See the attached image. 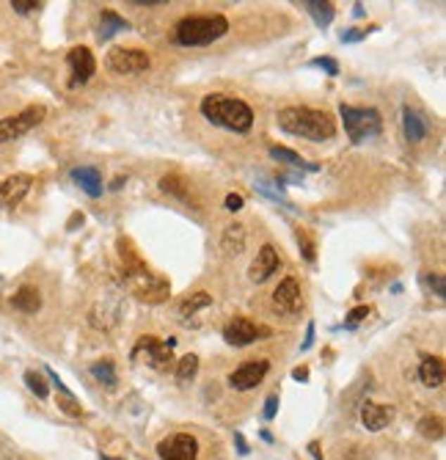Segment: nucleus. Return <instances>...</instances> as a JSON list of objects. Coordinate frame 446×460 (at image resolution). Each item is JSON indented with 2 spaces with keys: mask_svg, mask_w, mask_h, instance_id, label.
Wrapping results in <instances>:
<instances>
[{
  "mask_svg": "<svg viewBox=\"0 0 446 460\" xmlns=\"http://www.w3.org/2000/svg\"><path fill=\"white\" fill-rule=\"evenodd\" d=\"M201 113L215 127L231 132H248L254 127V110L248 102L226 94H207L201 99Z\"/></svg>",
  "mask_w": 446,
  "mask_h": 460,
  "instance_id": "obj_3",
  "label": "nucleus"
},
{
  "mask_svg": "<svg viewBox=\"0 0 446 460\" xmlns=\"http://www.w3.org/2000/svg\"><path fill=\"white\" fill-rule=\"evenodd\" d=\"M39 6H42L39 0H11V8H14L17 14H31Z\"/></svg>",
  "mask_w": 446,
  "mask_h": 460,
  "instance_id": "obj_32",
  "label": "nucleus"
},
{
  "mask_svg": "<svg viewBox=\"0 0 446 460\" xmlns=\"http://www.w3.org/2000/svg\"><path fill=\"white\" fill-rule=\"evenodd\" d=\"M367 314H369V309H367V306H358V309H352L350 317L345 320V326H348V328H355V326H358L364 317H367Z\"/></svg>",
  "mask_w": 446,
  "mask_h": 460,
  "instance_id": "obj_35",
  "label": "nucleus"
},
{
  "mask_svg": "<svg viewBox=\"0 0 446 460\" xmlns=\"http://www.w3.org/2000/svg\"><path fill=\"white\" fill-rule=\"evenodd\" d=\"M273 306L281 312V314H298L303 309V293H300V281L287 276L279 290L273 293Z\"/></svg>",
  "mask_w": 446,
  "mask_h": 460,
  "instance_id": "obj_13",
  "label": "nucleus"
},
{
  "mask_svg": "<svg viewBox=\"0 0 446 460\" xmlns=\"http://www.w3.org/2000/svg\"><path fill=\"white\" fill-rule=\"evenodd\" d=\"M267 336H270V331L256 326L254 320H248V317H234L223 328V339L231 347H246V345H254L256 339H267Z\"/></svg>",
  "mask_w": 446,
  "mask_h": 460,
  "instance_id": "obj_9",
  "label": "nucleus"
},
{
  "mask_svg": "<svg viewBox=\"0 0 446 460\" xmlns=\"http://www.w3.org/2000/svg\"><path fill=\"white\" fill-rule=\"evenodd\" d=\"M292 378H295V381H306V378H309V369H306V366H298V369L292 372Z\"/></svg>",
  "mask_w": 446,
  "mask_h": 460,
  "instance_id": "obj_43",
  "label": "nucleus"
},
{
  "mask_svg": "<svg viewBox=\"0 0 446 460\" xmlns=\"http://www.w3.org/2000/svg\"><path fill=\"white\" fill-rule=\"evenodd\" d=\"M309 452H312V455L319 460V444H309Z\"/></svg>",
  "mask_w": 446,
  "mask_h": 460,
  "instance_id": "obj_45",
  "label": "nucleus"
},
{
  "mask_svg": "<svg viewBox=\"0 0 446 460\" xmlns=\"http://www.w3.org/2000/svg\"><path fill=\"white\" fill-rule=\"evenodd\" d=\"M419 433H421L427 441L444 438V419H441V416H421V419H419Z\"/></svg>",
  "mask_w": 446,
  "mask_h": 460,
  "instance_id": "obj_27",
  "label": "nucleus"
},
{
  "mask_svg": "<svg viewBox=\"0 0 446 460\" xmlns=\"http://www.w3.org/2000/svg\"><path fill=\"white\" fill-rule=\"evenodd\" d=\"M105 66L110 72H116V75H141V72H146L152 66V61L138 47H113L105 56Z\"/></svg>",
  "mask_w": 446,
  "mask_h": 460,
  "instance_id": "obj_6",
  "label": "nucleus"
},
{
  "mask_svg": "<svg viewBox=\"0 0 446 460\" xmlns=\"http://www.w3.org/2000/svg\"><path fill=\"white\" fill-rule=\"evenodd\" d=\"M44 113H47V110H44L42 105H31V108H25V110L17 113V116L0 119V143L17 141V138H23L25 132H31L36 124H42Z\"/></svg>",
  "mask_w": 446,
  "mask_h": 460,
  "instance_id": "obj_7",
  "label": "nucleus"
},
{
  "mask_svg": "<svg viewBox=\"0 0 446 460\" xmlns=\"http://www.w3.org/2000/svg\"><path fill=\"white\" fill-rule=\"evenodd\" d=\"M33 188L31 174H14L0 182V207H17Z\"/></svg>",
  "mask_w": 446,
  "mask_h": 460,
  "instance_id": "obj_14",
  "label": "nucleus"
},
{
  "mask_svg": "<svg viewBox=\"0 0 446 460\" xmlns=\"http://www.w3.org/2000/svg\"><path fill=\"white\" fill-rule=\"evenodd\" d=\"M91 375H94L105 389H116V369H113V364L108 362V359L91 364Z\"/></svg>",
  "mask_w": 446,
  "mask_h": 460,
  "instance_id": "obj_28",
  "label": "nucleus"
},
{
  "mask_svg": "<svg viewBox=\"0 0 446 460\" xmlns=\"http://www.w3.org/2000/svg\"><path fill=\"white\" fill-rule=\"evenodd\" d=\"M102 460H116V458H102Z\"/></svg>",
  "mask_w": 446,
  "mask_h": 460,
  "instance_id": "obj_46",
  "label": "nucleus"
},
{
  "mask_svg": "<svg viewBox=\"0 0 446 460\" xmlns=\"http://www.w3.org/2000/svg\"><path fill=\"white\" fill-rule=\"evenodd\" d=\"M276 411H279V397H267V402H265V419L270 422V419H276Z\"/></svg>",
  "mask_w": 446,
  "mask_h": 460,
  "instance_id": "obj_36",
  "label": "nucleus"
},
{
  "mask_svg": "<svg viewBox=\"0 0 446 460\" xmlns=\"http://www.w3.org/2000/svg\"><path fill=\"white\" fill-rule=\"evenodd\" d=\"M198 372V356H182L179 359V366H177V378L179 381H191L193 375Z\"/></svg>",
  "mask_w": 446,
  "mask_h": 460,
  "instance_id": "obj_30",
  "label": "nucleus"
},
{
  "mask_svg": "<svg viewBox=\"0 0 446 460\" xmlns=\"http://www.w3.org/2000/svg\"><path fill=\"white\" fill-rule=\"evenodd\" d=\"M119 257H122V279L127 281L129 293L138 300L163 303L168 298V281L149 270V264L138 257L129 240H119Z\"/></svg>",
  "mask_w": 446,
  "mask_h": 460,
  "instance_id": "obj_1",
  "label": "nucleus"
},
{
  "mask_svg": "<svg viewBox=\"0 0 446 460\" xmlns=\"http://www.w3.org/2000/svg\"><path fill=\"white\" fill-rule=\"evenodd\" d=\"M160 460H196L198 458V441L191 433H174L158 444Z\"/></svg>",
  "mask_w": 446,
  "mask_h": 460,
  "instance_id": "obj_10",
  "label": "nucleus"
},
{
  "mask_svg": "<svg viewBox=\"0 0 446 460\" xmlns=\"http://www.w3.org/2000/svg\"><path fill=\"white\" fill-rule=\"evenodd\" d=\"M25 386H28V389H31V392L39 397V400H47V397H50V389H47V383H44V381H42V375H39V372H33V369H28V372H25Z\"/></svg>",
  "mask_w": 446,
  "mask_h": 460,
  "instance_id": "obj_29",
  "label": "nucleus"
},
{
  "mask_svg": "<svg viewBox=\"0 0 446 460\" xmlns=\"http://www.w3.org/2000/svg\"><path fill=\"white\" fill-rule=\"evenodd\" d=\"M270 155L276 158V160H281V163L292 165V168H306V171H317V165L314 163H306L298 152H292L287 146H270Z\"/></svg>",
  "mask_w": 446,
  "mask_h": 460,
  "instance_id": "obj_25",
  "label": "nucleus"
},
{
  "mask_svg": "<svg viewBox=\"0 0 446 460\" xmlns=\"http://www.w3.org/2000/svg\"><path fill=\"white\" fill-rule=\"evenodd\" d=\"M298 243H300L303 260H306V262H314V257H317V254H314V243L309 240V234H306V231H298Z\"/></svg>",
  "mask_w": 446,
  "mask_h": 460,
  "instance_id": "obj_31",
  "label": "nucleus"
},
{
  "mask_svg": "<svg viewBox=\"0 0 446 460\" xmlns=\"http://www.w3.org/2000/svg\"><path fill=\"white\" fill-rule=\"evenodd\" d=\"M427 281H430V287H433V290H435V295H438V298H444V295H446L444 276H438V273H435V276H430V279H427Z\"/></svg>",
  "mask_w": 446,
  "mask_h": 460,
  "instance_id": "obj_37",
  "label": "nucleus"
},
{
  "mask_svg": "<svg viewBox=\"0 0 446 460\" xmlns=\"http://www.w3.org/2000/svg\"><path fill=\"white\" fill-rule=\"evenodd\" d=\"M160 191L168 193V196H177L179 201H191V193H188V182L179 177V174H168L160 179Z\"/></svg>",
  "mask_w": 446,
  "mask_h": 460,
  "instance_id": "obj_24",
  "label": "nucleus"
},
{
  "mask_svg": "<svg viewBox=\"0 0 446 460\" xmlns=\"http://www.w3.org/2000/svg\"><path fill=\"white\" fill-rule=\"evenodd\" d=\"M229 31V20L223 14H193L177 23V41L182 47H207Z\"/></svg>",
  "mask_w": 446,
  "mask_h": 460,
  "instance_id": "obj_4",
  "label": "nucleus"
},
{
  "mask_svg": "<svg viewBox=\"0 0 446 460\" xmlns=\"http://www.w3.org/2000/svg\"><path fill=\"white\" fill-rule=\"evenodd\" d=\"M127 28H129V23L125 20V17H119L116 11H102L96 36H99V41H108L110 36H116L119 31H127Z\"/></svg>",
  "mask_w": 446,
  "mask_h": 460,
  "instance_id": "obj_21",
  "label": "nucleus"
},
{
  "mask_svg": "<svg viewBox=\"0 0 446 460\" xmlns=\"http://www.w3.org/2000/svg\"><path fill=\"white\" fill-rule=\"evenodd\" d=\"M72 182L80 185V191H86L91 198L102 196V174L94 165H80V168H72Z\"/></svg>",
  "mask_w": 446,
  "mask_h": 460,
  "instance_id": "obj_17",
  "label": "nucleus"
},
{
  "mask_svg": "<svg viewBox=\"0 0 446 460\" xmlns=\"http://www.w3.org/2000/svg\"><path fill=\"white\" fill-rule=\"evenodd\" d=\"M58 405L64 408L69 416H80V414H83V411H80V405H75V397H72V395H61Z\"/></svg>",
  "mask_w": 446,
  "mask_h": 460,
  "instance_id": "obj_34",
  "label": "nucleus"
},
{
  "mask_svg": "<svg viewBox=\"0 0 446 460\" xmlns=\"http://www.w3.org/2000/svg\"><path fill=\"white\" fill-rule=\"evenodd\" d=\"M312 66H319V69H325L331 77H333V75H339V64H336L333 58H328V56H322V58H314V61H312Z\"/></svg>",
  "mask_w": 446,
  "mask_h": 460,
  "instance_id": "obj_33",
  "label": "nucleus"
},
{
  "mask_svg": "<svg viewBox=\"0 0 446 460\" xmlns=\"http://www.w3.org/2000/svg\"><path fill=\"white\" fill-rule=\"evenodd\" d=\"M372 31V28H367V31H348V33H342V41H358V39H364L367 33Z\"/></svg>",
  "mask_w": 446,
  "mask_h": 460,
  "instance_id": "obj_39",
  "label": "nucleus"
},
{
  "mask_svg": "<svg viewBox=\"0 0 446 460\" xmlns=\"http://www.w3.org/2000/svg\"><path fill=\"white\" fill-rule=\"evenodd\" d=\"M306 6V11L314 17V23H317L319 28H328L331 23H333V3H328V0H306L303 3Z\"/></svg>",
  "mask_w": 446,
  "mask_h": 460,
  "instance_id": "obj_23",
  "label": "nucleus"
},
{
  "mask_svg": "<svg viewBox=\"0 0 446 460\" xmlns=\"http://www.w3.org/2000/svg\"><path fill=\"white\" fill-rule=\"evenodd\" d=\"M342 122H345V132L352 143H361L367 138H375L383 130V119L375 108H355V105H339Z\"/></svg>",
  "mask_w": 446,
  "mask_h": 460,
  "instance_id": "obj_5",
  "label": "nucleus"
},
{
  "mask_svg": "<svg viewBox=\"0 0 446 460\" xmlns=\"http://www.w3.org/2000/svg\"><path fill=\"white\" fill-rule=\"evenodd\" d=\"M402 127H405V138L411 143H421L430 132V122L424 119V113H419L414 108H405L402 110Z\"/></svg>",
  "mask_w": 446,
  "mask_h": 460,
  "instance_id": "obj_18",
  "label": "nucleus"
},
{
  "mask_svg": "<svg viewBox=\"0 0 446 460\" xmlns=\"http://www.w3.org/2000/svg\"><path fill=\"white\" fill-rule=\"evenodd\" d=\"M234 441H237V452L240 455H248V444H246V438L240 433H234Z\"/></svg>",
  "mask_w": 446,
  "mask_h": 460,
  "instance_id": "obj_41",
  "label": "nucleus"
},
{
  "mask_svg": "<svg viewBox=\"0 0 446 460\" xmlns=\"http://www.w3.org/2000/svg\"><path fill=\"white\" fill-rule=\"evenodd\" d=\"M279 127L295 138H306V141H328L336 135V124L333 119L317 110V108H303V105H295V108H284L279 110Z\"/></svg>",
  "mask_w": 446,
  "mask_h": 460,
  "instance_id": "obj_2",
  "label": "nucleus"
},
{
  "mask_svg": "<svg viewBox=\"0 0 446 460\" xmlns=\"http://www.w3.org/2000/svg\"><path fill=\"white\" fill-rule=\"evenodd\" d=\"M129 6H163L165 0H127Z\"/></svg>",
  "mask_w": 446,
  "mask_h": 460,
  "instance_id": "obj_42",
  "label": "nucleus"
},
{
  "mask_svg": "<svg viewBox=\"0 0 446 460\" xmlns=\"http://www.w3.org/2000/svg\"><path fill=\"white\" fill-rule=\"evenodd\" d=\"M66 64L72 69V86L89 83L96 72V58L89 47H72L66 53Z\"/></svg>",
  "mask_w": 446,
  "mask_h": 460,
  "instance_id": "obj_12",
  "label": "nucleus"
},
{
  "mask_svg": "<svg viewBox=\"0 0 446 460\" xmlns=\"http://www.w3.org/2000/svg\"><path fill=\"white\" fill-rule=\"evenodd\" d=\"M171 347H174V339L160 342V339H155V336H141V342H138L135 350H132V359L144 353V356H146L144 362L149 364L152 369L165 372V369H171V364H174V353H171Z\"/></svg>",
  "mask_w": 446,
  "mask_h": 460,
  "instance_id": "obj_8",
  "label": "nucleus"
},
{
  "mask_svg": "<svg viewBox=\"0 0 446 460\" xmlns=\"http://www.w3.org/2000/svg\"><path fill=\"white\" fill-rule=\"evenodd\" d=\"M279 267H281V260H279L276 248L267 243V245H262V248H259L256 260L251 262V270H248V276H251V281L262 284V281H267V279H270V276H273Z\"/></svg>",
  "mask_w": 446,
  "mask_h": 460,
  "instance_id": "obj_15",
  "label": "nucleus"
},
{
  "mask_svg": "<svg viewBox=\"0 0 446 460\" xmlns=\"http://www.w3.org/2000/svg\"><path fill=\"white\" fill-rule=\"evenodd\" d=\"M391 419H394V408L391 405H378L372 400H367L361 405V425L367 430H372V433L383 430Z\"/></svg>",
  "mask_w": 446,
  "mask_h": 460,
  "instance_id": "obj_16",
  "label": "nucleus"
},
{
  "mask_svg": "<svg viewBox=\"0 0 446 460\" xmlns=\"http://www.w3.org/2000/svg\"><path fill=\"white\" fill-rule=\"evenodd\" d=\"M122 185H125V177H116V179H113V185H110V188H113V191H119V188H122Z\"/></svg>",
  "mask_w": 446,
  "mask_h": 460,
  "instance_id": "obj_44",
  "label": "nucleus"
},
{
  "mask_svg": "<svg viewBox=\"0 0 446 460\" xmlns=\"http://www.w3.org/2000/svg\"><path fill=\"white\" fill-rule=\"evenodd\" d=\"M312 342H314V323H309V328H306V339H303L300 350H309V347H312Z\"/></svg>",
  "mask_w": 446,
  "mask_h": 460,
  "instance_id": "obj_40",
  "label": "nucleus"
},
{
  "mask_svg": "<svg viewBox=\"0 0 446 460\" xmlns=\"http://www.w3.org/2000/svg\"><path fill=\"white\" fill-rule=\"evenodd\" d=\"M226 210H231V212L243 210V196H237V193H229V196H226Z\"/></svg>",
  "mask_w": 446,
  "mask_h": 460,
  "instance_id": "obj_38",
  "label": "nucleus"
},
{
  "mask_svg": "<svg viewBox=\"0 0 446 460\" xmlns=\"http://www.w3.org/2000/svg\"><path fill=\"white\" fill-rule=\"evenodd\" d=\"M11 306L17 309V312H23V314H36L39 309H42V293L31 287V284H25V287H20L14 298H11Z\"/></svg>",
  "mask_w": 446,
  "mask_h": 460,
  "instance_id": "obj_20",
  "label": "nucleus"
},
{
  "mask_svg": "<svg viewBox=\"0 0 446 460\" xmlns=\"http://www.w3.org/2000/svg\"><path fill=\"white\" fill-rule=\"evenodd\" d=\"M444 362L438 356H421V364H419V378L424 386L430 389H438L444 383Z\"/></svg>",
  "mask_w": 446,
  "mask_h": 460,
  "instance_id": "obj_19",
  "label": "nucleus"
},
{
  "mask_svg": "<svg viewBox=\"0 0 446 460\" xmlns=\"http://www.w3.org/2000/svg\"><path fill=\"white\" fill-rule=\"evenodd\" d=\"M207 306H212V295H210V293H204V290H198V293H193L188 300H182V306H179V314L188 320L191 314H196L198 309H207Z\"/></svg>",
  "mask_w": 446,
  "mask_h": 460,
  "instance_id": "obj_26",
  "label": "nucleus"
},
{
  "mask_svg": "<svg viewBox=\"0 0 446 460\" xmlns=\"http://www.w3.org/2000/svg\"><path fill=\"white\" fill-rule=\"evenodd\" d=\"M267 369H270V364L265 362V359L240 364V366L229 375V386H231L234 392H248V389H256V386L265 381Z\"/></svg>",
  "mask_w": 446,
  "mask_h": 460,
  "instance_id": "obj_11",
  "label": "nucleus"
},
{
  "mask_svg": "<svg viewBox=\"0 0 446 460\" xmlns=\"http://www.w3.org/2000/svg\"><path fill=\"white\" fill-rule=\"evenodd\" d=\"M221 243H223V251H226V254H243V248H246V226H243V224L226 226Z\"/></svg>",
  "mask_w": 446,
  "mask_h": 460,
  "instance_id": "obj_22",
  "label": "nucleus"
}]
</instances>
